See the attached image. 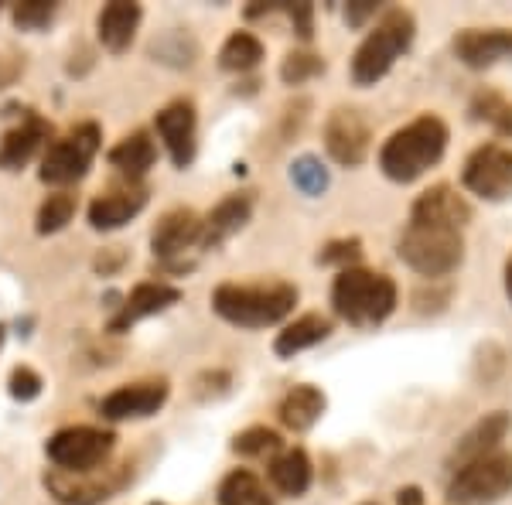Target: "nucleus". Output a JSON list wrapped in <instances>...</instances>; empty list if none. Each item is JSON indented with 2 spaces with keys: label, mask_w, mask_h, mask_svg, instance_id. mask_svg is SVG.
<instances>
[{
  "label": "nucleus",
  "mask_w": 512,
  "mask_h": 505,
  "mask_svg": "<svg viewBox=\"0 0 512 505\" xmlns=\"http://www.w3.org/2000/svg\"><path fill=\"white\" fill-rule=\"evenodd\" d=\"M444 151H448V123L434 113H424L390 134V140L379 147V171L396 185H410L427 175L434 164H441Z\"/></svg>",
  "instance_id": "1"
},
{
  "label": "nucleus",
  "mask_w": 512,
  "mask_h": 505,
  "mask_svg": "<svg viewBox=\"0 0 512 505\" xmlns=\"http://www.w3.org/2000/svg\"><path fill=\"white\" fill-rule=\"evenodd\" d=\"M396 253L420 277L441 280L458 270L461 260H465V236H461V226H451V222L410 215L407 229H403L400 243H396Z\"/></svg>",
  "instance_id": "2"
},
{
  "label": "nucleus",
  "mask_w": 512,
  "mask_h": 505,
  "mask_svg": "<svg viewBox=\"0 0 512 505\" xmlns=\"http://www.w3.org/2000/svg\"><path fill=\"white\" fill-rule=\"evenodd\" d=\"M400 291H396L393 277L376 270L349 267L338 270L332 284V308L345 325L352 328H376L396 311Z\"/></svg>",
  "instance_id": "3"
},
{
  "label": "nucleus",
  "mask_w": 512,
  "mask_h": 505,
  "mask_svg": "<svg viewBox=\"0 0 512 505\" xmlns=\"http://www.w3.org/2000/svg\"><path fill=\"white\" fill-rule=\"evenodd\" d=\"M297 304V287L284 280L270 284H222L212 294V308L222 321L239 328H267L284 321Z\"/></svg>",
  "instance_id": "4"
},
{
  "label": "nucleus",
  "mask_w": 512,
  "mask_h": 505,
  "mask_svg": "<svg viewBox=\"0 0 512 505\" xmlns=\"http://www.w3.org/2000/svg\"><path fill=\"white\" fill-rule=\"evenodd\" d=\"M417 21L403 7H390L379 18V24L362 38V45L352 55V82L355 86H376L386 72L393 69L400 55H407V48L414 45Z\"/></svg>",
  "instance_id": "5"
},
{
  "label": "nucleus",
  "mask_w": 512,
  "mask_h": 505,
  "mask_svg": "<svg viewBox=\"0 0 512 505\" xmlns=\"http://www.w3.org/2000/svg\"><path fill=\"white\" fill-rule=\"evenodd\" d=\"M512 492V454L492 451L485 458L468 461L448 482L451 505H495Z\"/></svg>",
  "instance_id": "6"
},
{
  "label": "nucleus",
  "mask_w": 512,
  "mask_h": 505,
  "mask_svg": "<svg viewBox=\"0 0 512 505\" xmlns=\"http://www.w3.org/2000/svg\"><path fill=\"white\" fill-rule=\"evenodd\" d=\"M113 441L117 437L110 430L99 427H65L52 441L45 444L48 461H52L59 471H76V475H86V471H99L103 461L110 458Z\"/></svg>",
  "instance_id": "7"
},
{
  "label": "nucleus",
  "mask_w": 512,
  "mask_h": 505,
  "mask_svg": "<svg viewBox=\"0 0 512 505\" xmlns=\"http://www.w3.org/2000/svg\"><path fill=\"white\" fill-rule=\"evenodd\" d=\"M99 151V127L96 123H82L69 137L55 140L48 147L45 161H41V181L48 185H72L89 171L93 157Z\"/></svg>",
  "instance_id": "8"
},
{
  "label": "nucleus",
  "mask_w": 512,
  "mask_h": 505,
  "mask_svg": "<svg viewBox=\"0 0 512 505\" xmlns=\"http://www.w3.org/2000/svg\"><path fill=\"white\" fill-rule=\"evenodd\" d=\"M465 188L485 202H502L512 195V147L506 144H482L468 154L461 171Z\"/></svg>",
  "instance_id": "9"
},
{
  "label": "nucleus",
  "mask_w": 512,
  "mask_h": 505,
  "mask_svg": "<svg viewBox=\"0 0 512 505\" xmlns=\"http://www.w3.org/2000/svg\"><path fill=\"white\" fill-rule=\"evenodd\" d=\"M127 478H130L127 468H120V471L99 468V471H86V475L52 468L45 475V485H48V492L65 505H96V502L113 499V495L127 485Z\"/></svg>",
  "instance_id": "10"
},
{
  "label": "nucleus",
  "mask_w": 512,
  "mask_h": 505,
  "mask_svg": "<svg viewBox=\"0 0 512 505\" xmlns=\"http://www.w3.org/2000/svg\"><path fill=\"white\" fill-rule=\"evenodd\" d=\"M369 140H373L369 123L352 106H338V110H332V117L325 120V147L332 154V161L342 164V168H359L366 161Z\"/></svg>",
  "instance_id": "11"
},
{
  "label": "nucleus",
  "mask_w": 512,
  "mask_h": 505,
  "mask_svg": "<svg viewBox=\"0 0 512 505\" xmlns=\"http://www.w3.org/2000/svg\"><path fill=\"white\" fill-rule=\"evenodd\" d=\"M154 127L168 147L171 164L185 171L195 161V106L188 99H175L154 117Z\"/></svg>",
  "instance_id": "12"
},
{
  "label": "nucleus",
  "mask_w": 512,
  "mask_h": 505,
  "mask_svg": "<svg viewBox=\"0 0 512 505\" xmlns=\"http://www.w3.org/2000/svg\"><path fill=\"white\" fill-rule=\"evenodd\" d=\"M168 383L158 379V383H134V386H120L99 403V413L106 420H140V417H151L164 407L168 400Z\"/></svg>",
  "instance_id": "13"
},
{
  "label": "nucleus",
  "mask_w": 512,
  "mask_h": 505,
  "mask_svg": "<svg viewBox=\"0 0 512 505\" xmlns=\"http://www.w3.org/2000/svg\"><path fill=\"white\" fill-rule=\"evenodd\" d=\"M202 243V219L192 209H171L151 233V250L158 260H178L185 250Z\"/></svg>",
  "instance_id": "14"
},
{
  "label": "nucleus",
  "mask_w": 512,
  "mask_h": 505,
  "mask_svg": "<svg viewBox=\"0 0 512 505\" xmlns=\"http://www.w3.org/2000/svg\"><path fill=\"white\" fill-rule=\"evenodd\" d=\"M147 205V188L140 181H127V185H117L110 192H103L93 198L89 205V226L93 229H120L127 226L134 215Z\"/></svg>",
  "instance_id": "15"
},
{
  "label": "nucleus",
  "mask_w": 512,
  "mask_h": 505,
  "mask_svg": "<svg viewBox=\"0 0 512 505\" xmlns=\"http://www.w3.org/2000/svg\"><path fill=\"white\" fill-rule=\"evenodd\" d=\"M454 55H458L468 69H492L495 62L512 59V31L468 28L454 38Z\"/></svg>",
  "instance_id": "16"
},
{
  "label": "nucleus",
  "mask_w": 512,
  "mask_h": 505,
  "mask_svg": "<svg viewBox=\"0 0 512 505\" xmlns=\"http://www.w3.org/2000/svg\"><path fill=\"white\" fill-rule=\"evenodd\" d=\"M509 430H512V417H509L506 410L485 413V417L478 420V424L468 430V434L461 437L458 444H454V451H451V458H448L451 471L465 468L468 461H475V458H485V454L499 451V444L506 441Z\"/></svg>",
  "instance_id": "17"
},
{
  "label": "nucleus",
  "mask_w": 512,
  "mask_h": 505,
  "mask_svg": "<svg viewBox=\"0 0 512 505\" xmlns=\"http://www.w3.org/2000/svg\"><path fill=\"white\" fill-rule=\"evenodd\" d=\"M181 301V291L171 284H161V280H147V284H137L130 291L127 301L120 304V314L110 321V331H127L130 325H137L140 318H151V314L168 311L171 304Z\"/></svg>",
  "instance_id": "18"
},
{
  "label": "nucleus",
  "mask_w": 512,
  "mask_h": 505,
  "mask_svg": "<svg viewBox=\"0 0 512 505\" xmlns=\"http://www.w3.org/2000/svg\"><path fill=\"white\" fill-rule=\"evenodd\" d=\"M253 215V195H229L202 219V250H219L229 236L250 222Z\"/></svg>",
  "instance_id": "19"
},
{
  "label": "nucleus",
  "mask_w": 512,
  "mask_h": 505,
  "mask_svg": "<svg viewBox=\"0 0 512 505\" xmlns=\"http://www.w3.org/2000/svg\"><path fill=\"white\" fill-rule=\"evenodd\" d=\"M140 18H144V11H140L137 4H127V0H113V4H106L103 11H99V18H96L99 41H103V45L110 48L113 55L127 52L130 41H134V35H137Z\"/></svg>",
  "instance_id": "20"
},
{
  "label": "nucleus",
  "mask_w": 512,
  "mask_h": 505,
  "mask_svg": "<svg viewBox=\"0 0 512 505\" xmlns=\"http://www.w3.org/2000/svg\"><path fill=\"white\" fill-rule=\"evenodd\" d=\"M410 215H417V219L451 222V226L465 229L468 222H472V205H468L465 198L454 192L451 185H434V188H427L424 195H417V202H414V209H410Z\"/></svg>",
  "instance_id": "21"
},
{
  "label": "nucleus",
  "mask_w": 512,
  "mask_h": 505,
  "mask_svg": "<svg viewBox=\"0 0 512 505\" xmlns=\"http://www.w3.org/2000/svg\"><path fill=\"white\" fill-rule=\"evenodd\" d=\"M45 137H48V123L35 117V113H28L21 127L7 130L4 140H0V168H7V171L24 168V164L35 157Z\"/></svg>",
  "instance_id": "22"
},
{
  "label": "nucleus",
  "mask_w": 512,
  "mask_h": 505,
  "mask_svg": "<svg viewBox=\"0 0 512 505\" xmlns=\"http://www.w3.org/2000/svg\"><path fill=\"white\" fill-rule=\"evenodd\" d=\"M280 424L287 430H294V434H304V430H311L321 420V413H325V393H321L318 386H294L291 393L280 400Z\"/></svg>",
  "instance_id": "23"
},
{
  "label": "nucleus",
  "mask_w": 512,
  "mask_h": 505,
  "mask_svg": "<svg viewBox=\"0 0 512 505\" xmlns=\"http://www.w3.org/2000/svg\"><path fill=\"white\" fill-rule=\"evenodd\" d=\"M154 161H158V147H154V140L147 130H134V134L123 137L120 144L110 151V164L117 171H123L130 181L144 178L147 171L154 168Z\"/></svg>",
  "instance_id": "24"
},
{
  "label": "nucleus",
  "mask_w": 512,
  "mask_h": 505,
  "mask_svg": "<svg viewBox=\"0 0 512 505\" xmlns=\"http://www.w3.org/2000/svg\"><path fill=\"white\" fill-rule=\"evenodd\" d=\"M311 475H315V471H311V461L301 447H291V451L277 454V458L270 461V482H274L277 492L294 495V499L311 488Z\"/></svg>",
  "instance_id": "25"
},
{
  "label": "nucleus",
  "mask_w": 512,
  "mask_h": 505,
  "mask_svg": "<svg viewBox=\"0 0 512 505\" xmlns=\"http://www.w3.org/2000/svg\"><path fill=\"white\" fill-rule=\"evenodd\" d=\"M328 335H332V321L321 318V314H304V318H297L294 325H287L284 331H280L277 342H274V352L280 355V359H291V355L325 342Z\"/></svg>",
  "instance_id": "26"
},
{
  "label": "nucleus",
  "mask_w": 512,
  "mask_h": 505,
  "mask_svg": "<svg viewBox=\"0 0 512 505\" xmlns=\"http://www.w3.org/2000/svg\"><path fill=\"white\" fill-rule=\"evenodd\" d=\"M468 117L492 127L495 134L512 137V99L495 93V89H478L472 103H468Z\"/></svg>",
  "instance_id": "27"
},
{
  "label": "nucleus",
  "mask_w": 512,
  "mask_h": 505,
  "mask_svg": "<svg viewBox=\"0 0 512 505\" xmlns=\"http://www.w3.org/2000/svg\"><path fill=\"white\" fill-rule=\"evenodd\" d=\"M219 505H274V499H270L267 488H263V482L253 475V471L239 468L233 475L222 478Z\"/></svg>",
  "instance_id": "28"
},
{
  "label": "nucleus",
  "mask_w": 512,
  "mask_h": 505,
  "mask_svg": "<svg viewBox=\"0 0 512 505\" xmlns=\"http://www.w3.org/2000/svg\"><path fill=\"white\" fill-rule=\"evenodd\" d=\"M263 62V41L250 35V31H236L226 38L219 52V65L226 72H250Z\"/></svg>",
  "instance_id": "29"
},
{
  "label": "nucleus",
  "mask_w": 512,
  "mask_h": 505,
  "mask_svg": "<svg viewBox=\"0 0 512 505\" xmlns=\"http://www.w3.org/2000/svg\"><path fill=\"white\" fill-rule=\"evenodd\" d=\"M291 185L297 188L301 195L308 198H318L328 192V185H332V175H328V168L321 164V157L315 154H301L297 161L291 164Z\"/></svg>",
  "instance_id": "30"
},
{
  "label": "nucleus",
  "mask_w": 512,
  "mask_h": 505,
  "mask_svg": "<svg viewBox=\"0 0 512 505\" xmlns=\"http://www.w3.org/2000/svg\"><path fill=\"white\" fill-rule=\"evenodd\" d=\"M72 212H76V198L69 192H55L45 198V205L38 209V233L48 236V233H59V229L69 226Z\"/></svg>",
  "instance_id": "31"
},
{
  "label": "nucleus",
  "mask_w": 512,
  "mask_h": 505,
  "mask_svg": "<svg viewBox=\"0 0 512 505\" xmlns=\"http://www.w3.org/2000/svg\"><path fill=\"white\" fill-rule=\"evenodd\" d=\"M280 434L270 427H250L233 441V451L243 454V458H267V454H277L280 451Z\"/></svg>",
  "instance_id": "32"
},
{
  "label": "nucleus",
  "mask_w": 512,
  "mask_h": 505,
  "mask_svg": "<svg viewBox=\"0 0 512 505\" xmlns=\"http://www.w3.org/2000/svg\"><path fill=\"white\" fill-rule=\"evenodd\" d=\"M325 72V59L315 52H291L280 65V79L287 82V86H301V82L315 79Z\"/></svg>",
  "instance_id": "33"
},
{
  "label": "nucleus",
  "mask_w": 512,
  "mask_h": 505,
  "mask_svg": "<svg viewBox=\"0 0 512 505\" xmlns=\"http://www.w3.org/2000/svg\"><path fill=\"white\" fill-rule=\"evenodd\" d=\"M55 11H59V4H52V0H21V4H14V24L21 31H41L48 28Z\"/></svg>",
  "instance_id": "34"
},
{
  "label": "nucleus",
  "mask_w": 512,
  "mask_h": 505,
  "mask_svg": "<svg viewBox=\"0 0 512 505\" xmlns=\"http://www.w3.org/2000/svg\"><path fill=\"white\" fill-rule=\"evenodd\" d=\"M362 260V239H332V243L321 250V263H338L342 270L355 267Z\"/></svg>",
  "instance_id": "35"
},
{
  "label": "nucleus",
  "mask_w": 512,
  "mask_h": 505,
  "mask_svg": "<svg viewBox=\"0 0 512 505\" xmlns=\"http://www.w3.org/2000/svg\"><path fill=\"white\" fill-rule=\"evenodd\" d=\"M38 393H41V376L35 369L18 366L11 372V396H14V400L28 403V400H35Z\"/></svg>",
  "instance_id": "36"
},
{
  "label": "nucleus",
  "mask_w": 512,
  "mask_h": 505,
  "mask_svg": "<svg viewBox=\"0 0 512 505\" xmlns=\"http://www.w3.org/2000/svg\"><path fill=\"white\" fill-rule=\"evenodd\" d=\"M284 11L291 14V24H294L297 38H301V41L315 38V7H311V4H287Z\"/></svg>",
  "instance_id": "37"
},
{
  "label": "nucleus",
  "mask_w": 512,
  "mask_h": 505,
  "mask_svg": "<svg viewBox=\"0 0 512 505\" xmlns=\"http://www.w3.org/2000/svg\"><path fill=\"white\" fill-rule=\"evenodd\" d=\"M376 14H379L376 0H355V4L345 7V24H349V28H362V24L369 18H376Z\"/></svg>",
  "instance_id": "38"
},
{
  "label": "nucleus",
  "mask_w": 512,
  "mask_h": 505,
  "mask_svg": "<svg viewBox=\"0 0 512 505\" xmlns=\"http://www.w3.org/2000/svg\"><path fill=\"white\" fill-rule=\"evenodd\" d=\"M396 505H424V492L417 485H407L396 492Z\"/></svg>",
  "instance_id": "39"
},
{
  "label": "nucleus",
  "mask_w": 512,
  "mask_h": 505,
  "mask_svg": "<svg viewBox=\"0 0 512 505\" xmlns=\"http://www.w3.org/2000/svg\"><path fill=\"white\" fill-rule=\"evenodd\" d=\"M117 263H123V253H120V250H110V256H103V253H99L96 270H99V273H110L113 267H117Z\"/></svg>",
  "instance_id": "40"
},
{
  "label": "nucleus",
  "mask_w": 512,
  "mask_h": 505,
  "mask_svg": "<svg viewBox=\"0 0 512 505\" xmlns=\"http://www.w3.org/2000/svg\"><path fill=\"white\" fill-rule=\"evenodd\" d=\"M506 297H509V304H512V256L506 260Z\"/></svg>",
  "instance_id": "41"
},
{
  "label": "nucleus",
  "mask_w": 512,
  "mask_h": 505,
  "mask_svg": "<svg viewBox=\"0 0 512 505\" xmlns=\"http://www.w3.org/2000/svg\"><path fill=\"white\" fill-rule=\"evenodd\" d=\"M4 338H7V328H4V325H0V345H4Z\"/></svg>",
  "instance_id": "42"
},
{
  "label": "nucleus",
  "mask_w": 512,
  "mask_h": 505,
  "mask_svg": "<svg viewBox=\"0 0 512 505\" xmlns=\"http://www.w3.org/2000/svg\"><path fill=\"white\" fill-rule=\"evenodd\" d=\"M366 505H373V502H366Z\"/></svg>",
  "instance_id": "43"
}]
</instances>
